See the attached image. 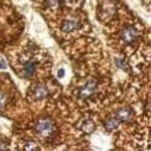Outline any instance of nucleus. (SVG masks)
Segmentation results:
<instances>
[{
  "label": "nucleus",
  "instance_id": "1",
  "mask_svg": "<svg viewBox=\"0 0 151 151\" xmlns=\"http://www.w3.org/2000/svg\"><path fill=\"white\" fill-rule=\"evenodd\" d=\"M36 131L42 137H45V138L52 137L55 133V124L49 118H42L36 124Z\"/></svg>",
  "mask_w": 151,
  "mask_h": 151
},
{
  "label": "nucleus",
  "instance_id": "2",
  "mask_svg": "<svg viewBox=\"0 0 151 151\" xmlns=\"http://www.w3.org/2000/svg\"><path fill=\"white\" fill-rule=\"evenodd\" d=\"M96 89V82L95 81H88L79 89V98L80 99H88L94 94Z\"/></svg>",
  "mask_w": 151,
  "mask_h": 151
},
{
  "label": "nucleus",
  "instance_id": "3",
  "mask_svg": "<svg viewBox=\"0 0 151 151\" xmlns=\"http://www.w3.org/2000/svg\"><path fill=\"white\" fill-rule=\"evenodd\" d=\"M138 38V31L133 26H127L122 31V40L125 43H132Z\"/></svg>",
  "mask_w": 151,
  "mask_h": 151
},
{
  "label": "nucleus",
  "instance_id": "4",
  "mask_svg": "<svg viewBox=\"0 0 151 151\" xmlns=\"http://www.w3.org/2000/svg\"><path fill=\"white\" fill-rule=\"evenodd\" d=\"M36 69H37L36 62H35L33 60H27V61L24 62V64H23L22 75H23L25 79H30V78H32L33 75H35Z\"/></svg>",
  "mask_w": 151,
  "mask_h": 151
},
{
  "label": "nucleus",
  "instance_id": "5",
  "mask_svg": "<svg viewBox=\"0 0 151 151\" xmlns=\"http://www.w3.org/2000/svg\"><path fill=\"white\" fill-rule=\"evenodd\" d=\"M48 95H49V91H48L45 85L38 83V85H36L32 89V96L36 100H42V99L47 98Z\"/></svg>",
  "mask_w": 151,
  "mask_h": 151
},
{
  "label": "nucleus",
  "instance_id": "6",
  "mask_svg": "<svg viewBox=\"0 0 151 151\" xmlns=\"http://www.w3.org/2000/svg\"><path fill=\"white\" fill-rule=\"evenodd\" d=\"M79 26H80V20L78 18H67L62 23V30L64 32H71L76 30Z\"/></svg>",
  "mask_w": 151,
  "mask_h": 151
},
{
  "label": "nucleus",
  "instance_id": "7",
  "mask_svg": "<svg viewBox=\"0 0 151 151\" xmlns=\"http://www.w3.org/2000/svg\"><path fill=\"white\" fill-rule=\"evenodd\" d=\"M116 117L119 119V122H127L132 117V109L130 107L120 108V109H118Z\"/></svg>",
  "mask_w": 151,
  "mask_h": 151
},
{
  "label": "nucleus",
  "instance_id": "8",
  "mask_svg": "<svg viewBox=\"0 0 151 151\" xmlns=\"http://www.w3.org/2000/svg\"><path fill=\"white\" fill-rule=\"evenodd\" d=\"M119 119L117 117H113V118H108L106 122H105V127L108 130V131H112V130H116L118 126H119Z\"/></svg>",
  "mask_w": 151,
  "mask_h": 151
},
{
  "label": "nucleus",
  "instance_id": "9",
  "mask_svg": "<svg viewBox=\"0 0 151 151\" xmlns=\"http://www.w3.org/2000/svg\"><path fill=\"white\" fill-rule=\"evenodd\" d=\"M81 129H82V131L86 132V133H92V132L94 131V129H95V125H94V123H93L92 120L87 119V120H85V122L82 123Z\"/></svg>",
  "mask_w": 151,
  "mask_h": 151
},
{
  "label": "nucleus",
  "instance_id": "10",
  "mask_svg": "<svg viewBox=\"0 0 151 151\" xmlns=\"http://www.w3.org/2000/svg\"><path fill=\"white\" fill-rule=\"evenodd\" d=\"M116 63H117V65H118L120 69L127 70V64H126L125 61H123V60H120V58H117V60H116Z\"/></svg>",
  "mask_w": 151,
  "mask_h": 151
},
{
  "label": "nucleus",
  "instance_id": "11",
  "mask_svg": "<svg viewBox=\"0 0 151 151\" xmlns=\"http://www.w3.org/2000/svg\"><path fill=\"white\" fill-rule=\"evenodd\" d=\"M6 101H7V96L4 93L0 92V109L4 108V106L6 105Z\"/></svg>",
  "mask_w": 151,
  "mask_h": 151
},
{
  "label": "nucleus",
  "instance_id": "12",
  "mask_svg": "<svg viewBox=\"0 0 151 151\" xmlns=\"http://www.w3.org/2000/svg\"><path fill=\"white\" fill-rule=\"evenodd\" d=\"M25 149L26 150H40V146L37 145L36 143H33V142H30V143H27V145L25 146Z\"/></svg>",
  "mask_w": 151,
  "mask_h": 151
},
{
  "label": "nucleus",
  "instance_id": "13",
  "mask_svg": "<svg viewBox=\"0 0 151 151\" xmlns=\"http://www.w3.org/2000/svg\"><path fill=\"white\" fill-rule=\"evenodd\" d=\"M48 4L50 7H57L61 4V0H48Z\"/></svg>",
  "mask_w": 151,
  "mask_h": 151
},
{
  "label": "nucleus",
  "instance_id": "14",
  "mask_svg": "<svg viewBox=\"0 0 151 151\" xmlns=\"http://www.w3.org/2000/svg\"><path fill=\"white\" fill-rule=\"evenodd\" d=\"M7 149H9V146L1 139H0V150H7Z\"/></svg>",
  "mask_w": 151,
  "mask_h": 151
},
{
  "label": "nucleus",
  "instance_id": "15",
  "mask_svg": "<svg viewBox=\"0 0 151 151\" xmlns=\"http://www.w3.org/2000/svg\"><path fill=\"white\" fill-rule=\"evenodd\" d=\"M64 76V69H60L58 70V78H63Z\"/></svg>",
  "mask_w": 151,
  "mask_h": 151
}]
</instances>
